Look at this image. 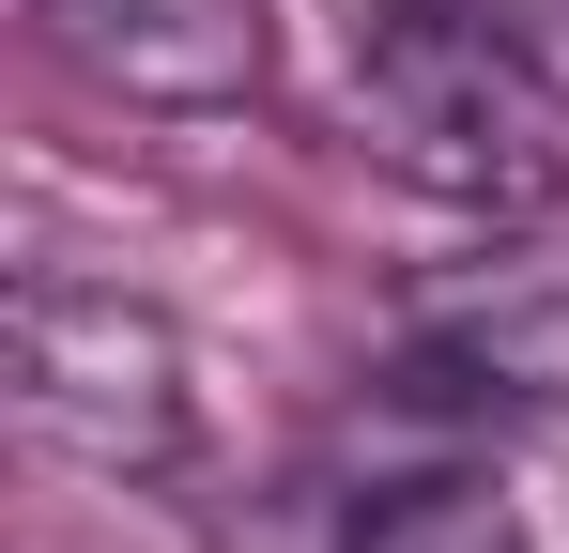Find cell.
Returning <instances> with one entry per match:
<instances>
[{
  "instance_id": "cell-3",
  "label": "cell",
  "mask_w": 569,
  "mask_h": 553,
  "mask_svg": "<svg viewBox=\"0 0 569 553\" xmlns=\"http://www.w3.org/2000/svg\"><path fill=\"white\" fill-rule=\"evenodd\" d=\"M47 47L123 108H231L262 92V0H47Z\"/></svg>"
},
{
  "instance_id": "cell-5",
  "label": "cell",
  "mask_w": 569,
  "mask_h": 553,
  "mask_svg": "<svg viewBox=\"0 0 569 553\" xmlns=\"http://www.w3.org/2000/svg\"><path fill=\"white\" fill-rule=\"evenodd\" d=\"M339 553H523V523H508V476H385L355 492Z\"/></svg>"
},
{
  "instance_id": "cell-4",
  "label": "cell",
  "mask_w": 569,
  "mask_h": 553,
  "mask_svg": "<svg viewBox=\"0 0 569 553\" xmlns=\"http://www.w3.org/2000/svg\"><path fill=\"white\" fill-rule=\"evenodd\" d=\"M400 384H416V400H569V292L477 308V323H447V339H416Z\"/></svg>"
},
{
  "instance_id": "cell-1",
  "label": "cell",
  "mask_w": 569,
  "mask_h": 553,
  "mask_svg": "<svg viewBox=\"0 0 569 553\" xmlns=\"http://www.w3.org/2000/svg\"><path fill=\"white\" fill-rule=\"evenodd\" d=\"M355 139L462 215L569 200V78L492 0H370L355 16Z\"/></svg>"
},
{
  "instance_id": "cell-2",
  "label": "cell",
  "mask_w": 569,
  "mask_h": 553,
  "mask_svg": "<svg viewBox=\"0 0 569 553\" xmlns=\"http://www.w3.org/2000/svg\"><path fill=\"white\" fill-rule=\"evenodd\" d=\"M0 400L16 431L62 461V476H170L200 446L186 415V339L123 292L78 276H16V323H0Z\"/></svg>"
}]
</instances>
